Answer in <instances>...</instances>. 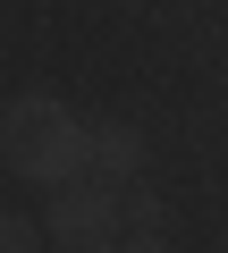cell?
<instances>
[{
	"label": "cell",
	"mask_w": 228,
	"mask_h": 253,
	"mask_svg": "<svg viewBox=\"0 0 228 253\" xmlns=\"http://www.w3.org/2000/svg\"><path fill=\"white\" fill-rule=\"evenodd\" d=\"M110 253H178V245H169L161 228H127V236H119V245H110Z\"/></svg>",
	"instance_id": "cell-6"
},
{
	"label": "cell",
	"mask_w": 228,
	"mask_h": 253,
	"mask_svg": "<svg viewBox=\"0 0 228 253\" xmlns=\"http://www.w3.org/2000/svg\"><path fill=\"white\" fill-rule=\"evenodd\" d=\"M0 169L26 186H68L93 169V126L51 93H17L0 101Z\"/></svg>",
	"instance_id": "cell-1"
},
{
	"label": "cell",
	"mask_w": 228,
	"mask_h": 253,
	"mask_svg": "<svg viewBox=\"0 0 228 253\" xmlns=\"http://www.w3.org/2000/svg\"><path fill=\"white\" fill-rule=\"evenodd\" d=\"M93 177H110V186H136L144 177V135L127 118H101L93 126Z\"/></svg>",
	"instance_id": "cell-3"
},
{
	"label": "cell",
	"mask_w": 228,
	"mask_h": 253,
	"mask_svg": "<svg viewBox=\"0 0 228 253\" xmlns=\"http://www.w3.org/2000/svg\"><path fill=\"white\" fill-rule=\"evenodd\" d=\"M119 194H127V228H161V219H169L152 186H119Z\"/></svg>",
	"instance_id": "cell-5"
},
{
	"label": "cell",
	"mask_w": 228,
	"mask_h": 253,
	"mask_svg": "<svg viewBox=\"0 0 228 253\" xmlns=\"http://www.w3.org/2000/svg\"><path fill=\"white\" fill-rule=\"evenodd\" d=\"M0 253H51V228L26 211H0Z\"/></svg>",
	"instance_id": "cell-4"
},
{
	"label": "cell",
	"mask_w": 228,
	"mask_h": 253,
	"mask_svg": "<svg viewBox=\"0 0 228 253\" xmlns=\"http://www.w3.org/2000/svg\"><path fill=\"white\" fill-rule=\"evenodd\" d=\"M43 228H51V253H110L127 236V194L110 186V177H68V186H51V211H43Z\"/></svg>",
	"instance_id": "cell-2"
}]
</instances>
